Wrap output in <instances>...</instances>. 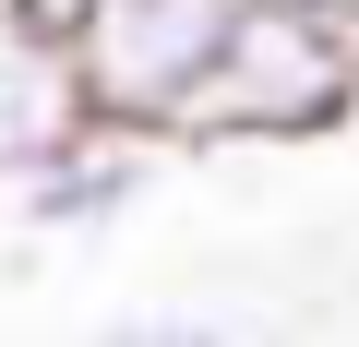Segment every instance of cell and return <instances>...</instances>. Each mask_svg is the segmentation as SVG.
Returning <instances> with one entry per match:
<instances>
[{
	"instance_id": "obj_5",
	"label": "cell",
	"mask_w": 359,
	"mask_h": 347,
	"mask_svg": "<svg viewBox=\"0 0 359 347\" xmlns=\"http://www.w3.org/2000/svg\"><path fill=\"white\" fill-rule=\"evenodd\" d=\"M96 347H287V335H264L240 311H120Z\"/></svg>"
},
{
	"instance_id": "obj_1",
	"label": "cell",
	"mask_w": 359,
	"mask_h": 347,
	"mask_svg": "<svg viewBox=\"0 0 359 347\" xmlns=\"http://www.w3.org/2000/svg\"><path fill=\"white\" fill-rule=\"evenodd\" d=\"M335 120H359V36L311 0H240L180 144H323Z\"/></svg>"
},
{
	"instance_id": "obj_3",
	"label": "cell",
	"mask_w": 359,
	"mask_h": 347,
	"mask_svg": "<svg viewBox=\"0 0 359 347\" xmlns=\"http://www.w3.org/2000/svg\"><path fill=\"white\" fill-rule=\"evenodd\" d=\"M84 132H96V108L72 84V36L48 13H25V0H0V180H36Z\"/></svg>"
},
{
	"instance_id": "obj_4",
	"label": "cell",
	"mask_w": 359,
	"mask_h": 347,
	"mask_svg": "<svg viewBox=\"0 0 359 347\" xmlns=\"http://www.w3.org/2000/svg\"><path fill=\"white\" fill-rule=\"evenodd\" d=\"M144 192H156V144H132V132H84L72 156L36 168V180H13L25 228H48V240H96V228H120Z\"/></svg>"
},
{
	"instance_id": "obj_2",
	"label": "cell",
	"mask_w": 359,
	"mask_h": 347,
	"mask_svg": "<svg viewBox=\"0 0 359 347\" xmlns=\"http://www.w3.org/2000/svg\"><path fill=\"white\" fill-rule=\"evenodd\" d=\"M240 25V0H72V84L96 108V132H132V144H180L216 48Z\"/></svg>"
}]
</instances>
